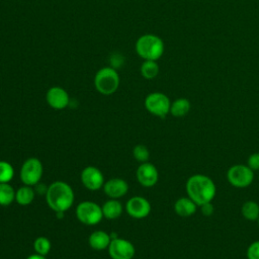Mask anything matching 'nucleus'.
I'll return each mask as SVG.
<instances>
[{"mask_svg":"<svg viewBox=\"0 0 259 259\" xmlns=\"http://www.w3.org/2000/svg\"><path fill=\"white\" fill-rule=\"evenodd\" d=\"M186 192L198 206L210 202L217 194V187L213 180L203 174H194L186 181Z\"/></svg>","mask_w":259,"mask_h":259,"instance_id":"obj_1","label":"nucleus"},{"mask_svg":"<svg viewBox=\"0 0 259 259\" xmlns=\"http://www.w3.org/2000/svg\"><path fill=\"white\" fill-rule=\"evenodd\" d=\"M46 198L51 209L57 213H63L73 205L74 191L68 183L55 181L48 187Z\"/></svg>","mask_w":259,"mask_h":259,"instance_id":"obj_2","label":"nucleus"},{"mask_svg":"<svg viewBox=\"0 0 259 259\" xmlns=\"http://www.w3.org/2000/svg\"><path fill=\"white\" fill-rule=\"evenodd\" d=\"M136 52L144 60L157 61L164 53V42L158 35L147 33L138 38Z\"/></svg>","mask_w":259,"mask_h":259,"instance_id":"obj_3","label":"nucleus"},{"mask_svg":"<svg viewBox=\"0 0 259 259\" xmlns=\"http://www.w3.org/2000/svg\"><path fill=\"white\" fill-rule=\"evenodd\" d=\"M96 90L103 95L114 93L119 86V76L114 68L104 67L97 71L94 77Z\"/></svg>","mask_w":259,"mask_h":259,"instance_id":"obj_4","label":"nucleus"},{"mask_svg":"<svg viewBox=\"0 0 259 259\" xmlns=\"http://www.w3.org/2000/svg\"><path fill=\"white\" fill-rule=\"evenodd\" d=\"M76 217L84 225L94 226L100 223L103 218L102 208L93 201H82L76 207Z\"/></svg>","mask_w":259,"mask_h":259,"instance_id":"obj_5","label":"nucleus"},{"mask_svg":"<svg viewBox=\"0 0 259 259\" xmlns=\"http://www.w3.org/2000/svg\"><path fill=\"white\" fill-rule=\"evenodd\" d=\"M227 179L231 185L237 188H245L252 184L254 180V171L244 164H236L229 168Z\"/></svg>","mask_w":259,"mask_h":259,"instance_id":"obj_6","label":"nucleus"},{"mask_svg":"<svg viewBox=\"0 0 259 259\" xmlns=\"http://www.w3.org/2000/svg\"><path fill=\"white\" fill-rule=\"evenodd\" d=\"M171 102L169 97L162 92H152L145 99L146 109L158 117L164 118L170 113Z\"/></svg>","mask_w":259,"mask_h":259,"instance_id":"obj_7","label":"nucleus"},{"mask_svg":"<svg viewBox=\"0 0 259 259\" xmlns=\"http://www.w3.org/2000/svg\"><path fill=\"white\" fill-rule=\"evenodd\" d=\"M44 167L41 162L34 157L28 158L24 161L20 169V179L25 185H35L41 178Z\"/></svg>","mask_w":259,"mask_h":259,"instance_id":"obj_8","label":"nucleus"},{"mask_svg":"<svg viewBox=\"0 0 259 259\" xmlns=\"http://www.w3.org/2000/svg\"><path fill=\"white\" fill-rule=\"evenodd\" d=\"M108 253L112 259H133L136 253L135 246L122 238H112L108 246Z\"/></svg>","mask_w":259,"mask_h":259,"instance_id":"obj_9","label":"nucleus"},{"mask_svg":"<svg viewBox=\"0 0 259 259\" xmlns=\"http://www.w3.org/2000/svg\"><path fill=\"white\" fill-rule=\"evenodd\" d=\"M126 212L134 219H144L151 212V203L143 196L131 197L125 205Z\"/></svg>","mask_w":259,"mask_h":259,"instance_id":"obj_10","label":"nucleus"},{"mask_svg":"<svg viewBox=\"0 0 259 259\" xmlns=\"http://www.w3.org/2000/svg\"><path fill=\"white\" fill-rule=\"evenodd\" d=\"M81 181L87 189L95 191L103 187L104 177L98 168L94 166H87L81 172Z\"/></svg>","mask_w":259,"mask_h":259,"instance_id":"obj_11","label":"nucleus"},{"mask_svg":"<svg viewBox=\"0 0 259 259\" xmlns=\"http://www.w3.org/2000/svg\"><path fill=\"white\" fill-rule=\"evenodd\" d=\"M137 179L145 187L154 186L159 179V173L155 165L149 162L142 163L137 169Z\"/></svg>","mask_w":259,"mask_h":259,"instance_id":"obj_12","label":"nucleus"},{"mask_svg":"<svg viewBox=\"0 0 259 259\" xmlns=\"http://www.w3.org/2000/svg\"><path fill=\"white\" fill-rule=\"evenodd\" d=\"M48 104L54 109H64L69 105L70 98L68 92L59 86L51 87L46 95Z\"/></svg>","mask_w":259,"mask_h":259,"instance_id":"obj_13","label":"nucleus"},{"mask_svg":"<svg viewBox=\"0 0 259 259\" xmlns=\"http://www.w3.org/2000/svg\"><path fill=\"white\" fill-rule=\"evenodd\" d=\"M103 190L105 194L110 198L122 197L128 190V184L121 178H112L104 182Z\"/></svg>","mask_w":259,"mask_h":259,"instance_id":"obj_14","label":"nucleus"},{"mask_svg":"<svg viewBox=\"0 0 259 259\" xmlns=\"http://www.w3.org/2000/svg\"><path fill=\"white\" fill-rule=\"evenodd\" d=\"M197 204L188 196L180 197L174 203V210L176 214L182 218H188L195 213L197 209Z\"/></svg>","mask_w":259,"mask_h":259,"instance_id":"obj_15","label":"nucleus"},{"mask_svg":"<svg viewBox=\"0 0 259 259\" xmlns=\"http://www.w3.org/2000/svg\"><path fill=\"white\" fill-rule=\"evenodd\" d=\"M111 241V237L104 231H95L89 236V245L94 250L107 249Z\"/></svg>","mask_w":259,"mask_h":259,"instance_id":"obj_16","label":"nucleus"},{"mask_svg":"<svg viewBox=\"0 0 259 259\" xmlns=\"http://www.w3.org/2000/svg\"><path fill=\"white\" fill-rule=\"evenodd\" d=\"M103 218L108 220H114L121 215L122 213V204L115 198L108 199L104 204L101 206Z\"/></svg>","mask_w":259,"mask_h":259,"instance_id":"obj_17","label":"nucleus"},{"mask_svg":"<svg viewBox=\"0 0 259 259\" xmlns=\"http://www.w3.org/2000/svg\"><path fill=\"white\" fill-rule=\"evenodd\" d=\"M191 108L190 101L187 98H177L171 102L170 113L175 117L185 116Z\"/></svg>","mask_w":259,"mask_h":259,"instance_id":"obj_18","label":"nucleus"},{"mask_svg":"<svg viewBox=\"0 0 259 259\" xmlns=\"http://www.w3.org/2000/svg\"><path fill=\"white\" fill-rule=\"evenodd\" d=\"M35 193L31 186L23 185L15 191V200L20 205H28L34 199Z\"/></svg>","mask_w":259,"mask_h":259,"instance_id":"obj_19","label":"nucleus"},{"mask_svg":"<svg viewBox=\"0 0 259 259\" xmlns=\"http://www.w3.org/2000/svg\"><path fill=\"white\" fill-rule=\"evenodd\" d=\"M15 200V190L9 182L0 183V205L7 206Z\"/></svg>","mask_w":259,"mask_h":259,"instance_id":"obj_20","label":"nucleus"},{"mask_svg":"<svg viewBox=\"0 0 259 259\" xmlns=\"http://www.w3.org/2000/svg\"><path fill=\"white\" fill-rule=\"evenodd\" d=\"M241 213L248 221H257L259 218V204L256 201L248 200L243 203Z\"/></svg>","mask_w":259,"mask_h":259,"instance_id":"obj_21","label":"nucleus"},{"mask_svg":"<svg viewBox=\"0 0 259 259\" xmlns=\"http://www.w3.org/2000/svg\"><path fill=\"white\" fill-rule=\"evenodd\" d=\"M141 74L145 79L151 80L157 77L159 74V66L156 61L145 60V62L141 66Z\"/></svg>","mask_w":259,"mask_h":259,"instance_id":"obj_22","label":"nucleus"},{"mask_svg":"<svg viewBox=\"0 0 259 259\" xmlns=\"http://www.w3.org/2000/svg\"><path fill=\"white\" fill-rule=\"evenodd\" d=\"M51 248H52L51 241L47 237H44V236L37 237L33 242V249L35 253L39 255H42V256L48 255L49 252L51 251Z\"/></svg>","mask_w":259,"mask_h":259,"instance_id":"obj_23","label":"nucleus"},{"mask_svg":"<svg viewBox=\"0 0 259 259\" xmlns=\"http://www.w3.org/2000/svg\"><path fill=\"white\" fill-rule=\"evenodd\" d=\"M14 176V169L7 161H0V183L9 182Z\"/></svg>","mask_w":259,"mask_h":259,"instance_id":"obj_24","label":"nucleus"},{"mask_svg":"<svg viewBox=\"0 0 259 259\" xmlns=\"http://www.w3.org/2000/svg\"><path fill=\"white\" fill-rule=\"evenodd\" d=\"M133 155L135 159L141 163L148 162L150 157L149 149L145 145H137L133 149Z\"/></svg>","mask_w":259,"mask_h":259,"instance_id":"obj_25","label":"nucleus"},{"mask_svg":"<svg viewBox=\"0 0 259 259\" xmlns=\"http://www.w3.org/2000/svg\"><path fill=\"white\" fill-rule=\"evenodd\" d=\"M246 255L248 259H259V241H255L248 246Z\"/></svg>","mask_w":259,"mask_h":259,"instance_id":"obj_26","label":"nucleus"},{"mask_svg":"<svg viewBox=\"0 0 259 259\" xmlns=\"http://www.w3.org/2000/svg\"><path fill=\"white\" fill-rule=\"evenodd\" d=\"M247 165L253 171L259 170V153L251 154L247 159Z\"/></svg>","mask_w":259,"mask_h":259,"instance_id":"obj_27","label":"nucleus"},{"mask_svg":"<svg viewBox=\"0 0 259 259\" xmlns=\"http://www.w3.org/2000/svg\"><path fill=\"white\" fill-rule=\"evenodd\" d=\"M200 210H201L203 215L210 217L213 213V211H214V208H213V205H212L211 201L210 202H205V203L201 204L200 205Z\"/></svg>","mask_w":259,"mask_h":259,"instance_id":"obj_28","label":"nucleus"},{"mask_svg":"<svg viewBox=\"0 0 259 259\" xmlns=\"http://www.w3.org/2000/svg\"><path fill=\"white\" fill-rule=\"evenodd\" d=\"M26 259H47V258H46V256H42V255H39V254L35 253V254H32V255L28 256Z\"/></svg>","mask_w":259,"mask_h":259,"instance_id":"obj_29","label":"nucleus"},{"mask_svg":"<svg viewBox=\"0 0 259 259\" xmlns=\"http://www.w3.org/2000/svg\"><path fill=\"white\" fill-rule=\"evenodd\" d=\"M257 222H258V225H259V218H258V220H257Z\"/></svg>","mask_w":259,"mask_h":259,"instance_id":"obj_30","label":"nucleus"}]
</instances>
